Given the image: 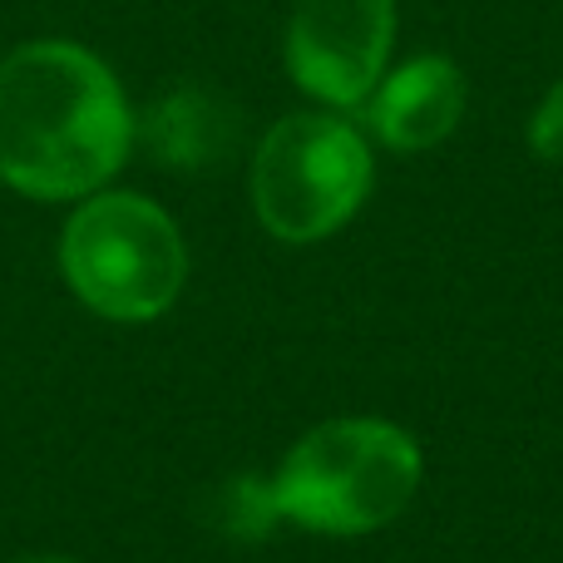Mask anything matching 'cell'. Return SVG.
Segmentation results:
<instances>
[{"label": "cell", "mask_w": 563, "mask_h": 563, "mask_svg": "<svg viewBox=\"0 0 563 563\" xmlns=\"http://www.w3.org/2000/svg\"><path fill=\"white\" fill-rule=\"evenodd\" d=\"M139 114L104 55L40 35L0 55V184L35 203H79L114 184Z\"/></svg>", "instance_id": "obj_1"}, {"label": "cell", "mask_w": 563, "mask_h": 563, "mask_svg": "<svg viewBox=\"0 0 563 563\" xmlns=\"http://www.w3.org/2000/svg\"><path fill=\"white\" fill-rule=\"evenodd\" d=\"M420 489V445L410 430L341 416L307 430L273 475L282 519L311 534H376L396 525Z\"/></svg>", "instance_id": "obj_2"}, {"label": "cell", "mask_w": 563, "mask_h": 563, "mask_svg": "<svg viewBox=\"0 0 563 563\" xmlns=\"http://www.w3.org/2000/svg\"><path fill=\"white\" fill-rule=\"evenodd\" d=\"M59 277L104 321H154L188 282V243L174 213L134 188L79 198L59 228Z\"/></svg>", "instance_id": "obj_3"}, {"label": "cell", "mask_w": 563, "mask_h": 563, "mask_svg": "<svg viewBox=\"0 0 563 563\" xmlns=\"http://www.w3.org/2000/svg\"><path fill=\"white\" fill-rule=\"evenodd\" d=\"M376 184V158L361 124L336 109H297L267 124L253 148L247 194L277 243L307 247L341 233Z\"/></svg>", "instance_id": "obj_4"}, {"label": "cell", "mask_w": 563, "mask_h": 563, "mask_svg": "<svg viewBox=\"0 0 563 563\" xmlns=\"http://www.w3.org/2000/svg\"><path fill=\"white\" fill-rule=\"evenodd\" d=\"M400 0H297L282 30V65L317 109L356 114L396 65Z\"/></svg>", "instance_id": "obj_5"}, {"label": "cell", "mask_w": 563, "mask_h": 563, "mask_svg": "<svg viewBox=\"0 0 563 563\" xmlns=\"http://www.w3.org/2000/svg\"><path fill=\"white\" fill-rule=\"evenodd\" d=\"M470 104L465 69L440 49H420L380 75L371 99L356 109L371 139L390 154H430L460 129Z\"/></svg>", "instance_id": "obj_6"}, {"label": "cell", "mask_w": 563, "mask_h": 563, "mask_svg": "<svg viewBox=\"0 0 563 563\" xmlns=\"http://www.w3.org/2000/svg\"><path fill=\"white\" fill-rule=\"evenodd\" d=\"M139 139L164 168H213L238 144V109L203 85H178L139 114Z\"/></svg>", "instance_id": "obj_7"}, {"label": "cell", "mask_w": 563, "mask_h": 563, "mask_svg": "<svg viewBox=\"0 0 563 563\" xmlns=\"http://www.w3.org/2000/svg\"><path fill=\"white\" fill-rule=\"evenodd\" d=\"M213 525L233 539H267L273 525H282V509L273 495V479H228L213 495Z\"/></svg>", "instance_id": "obj_8"}, {"label": "cell", "mask_w": 563, "mask_h": 563, "mask_svg": "<svg viewBox=\"0 0 563 563\" xmlns=\"http://www.w3.org/2000/svg\"><path fill=\"white\" fill-rule=\"evenodd\" d=\"M525 139H529V148H534V158L563 164V69L554 85L539 95L534 114H529V124H525Z\"/></svg>", "instance_id": "obj_9"}, {"label": "cell", "mask_w": 563, "mask_h": 563, "mask_svg": "<svg viewBox=\"0 0 563 563\" xmlns=\"http://www.w3.org/2000/svg\"><path fill=\"white\" fill-rule=\"evenodd\" d=\"M15 563H79V559H59V554H30V559H15Z\"/></svg>", "instance_id": "obj_10"}]
</instances>
